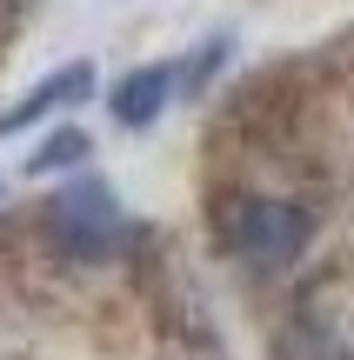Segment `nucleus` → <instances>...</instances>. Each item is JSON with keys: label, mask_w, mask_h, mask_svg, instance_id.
<instances>
[{"label": "nucleus", "mask_w": 354, "mask_h": 360, "mask_svg": "<svg viewBox=\"0 0 354 360\" xmlns=\"http://www.w3.org/2000/svg\"><path fill=\"white\" fill-rule=\"evenodd\" d=\"M221 240L241 267L254 274H281L308 254L315 240V214L301 200H281V193H241L234 207L221 214Z\"/></svg>", "instance_id": "nucleus-1"}, {"label": "nucleus", "mask_w": 354, "mask_h": 360, "mask_svg": "<svg viewBox=\"0 0 354 360\" xmlns=\"http://www.w3.org/2000/svg\"><path fill=\"white\" fill-rule=\"evenodd\" d=\"M47 240L61 247L67 260H114L120 247L134 240V220L120 207V193L107 180H67L47 200Z\"/></svg>", "instance_id": "nucleus-2"}, {"label": "nucleus", "mask_w": 354, "mask_h": 360, "mask_svg": "<svg viewBox=\"0 0 354 360\" xmlns=\"http://www.w3.org/2000/svg\"><path fill=\"white\" fill-rule=\"evenodd\" d=\"M174 94H181V60H147V67H134V74H120L107 87V114L120 127H154L174 107Z\"/></svg>", "instance_id": "nucleus-3"}, {"label": "nucleus", "mask_w": 354, "mask_h": 360, "mask_svg": "<svg viewBox=\"0 0 354 360\" xmlns=\"http://www.w3.org/2000/svg\"><path fill=\"white\" fill-rule=\"evenodd\" d=\"M87 87H94V67L87 60H67L61 74H47L34 94H27L13 114H0V134H20V127H34V120H47L53 107H74V101H87Z\"/></svg>", "instance_id": "nucleus-4"}, {"label": "nucleus", "mask_w": 354, "mask_h": 360, "mask_svg": "<svg viewBox=\"0 0 354 360\" xmlns=\"http://www.w3.org/2000/svg\"><path fill=\"white\" fill-rule=\"evenodd\" d=\"M87 154H94V141H87L80 127H53L47 141L27 154V174H61V167H80Z\"/></svg>", "instance_id": "nucleus-5"}, {"label": "nucleus", "mask_w": 354, "mask_h": 360, "mask_svg": "<svg viewBox=\"0 0 354 360\" xmlns=\"http://www.w3.org/2000/svg\"><path fill=\"white\" fill-rule=\"evenodd\" d=\"M227 53H234V34H214V40H201V47L181 60V94H201V87H208V80L227 67Z\"/></svg>", "instance_id": "nucleus-6"}]
</instances>
